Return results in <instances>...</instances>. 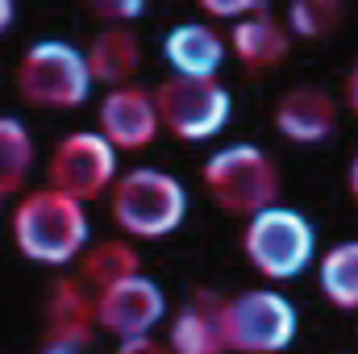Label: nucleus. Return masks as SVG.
I'll return each instance as SVG.
<instances>
[{
  "label": "nucleus",
  "mask_w": 358,
  "mask_h": 354,
  "mask_svg": "<svg viewBox=\"0 0 358 354\" xmlns=\"http://www.w3.org/2000/svg\"><path fill=\"white\" fill-rule=\"evenodd\" d=\"M88 342L92 338H71V334H50L46 330V342H42L38 354H80V351H88Z\"/></svg>",
  "instance_id": "nucleus-22"
},
{
  "label": "nucleus",
  "mask_w": 358,
  "mask_h": 354,
  "mask_svg": "<svg viewBox=\"0 0 358 354\" xmlns=\"http://www.w3.org/2000/svg\"><path fill=\"white\" fill-rule=\"evenodd\" d=\"M229 38H234V50L242 55V63H250V67H271V63H279L287 55V34L279 29V21L267 8L238 21L229 29Z\"/></svg>",
  "instance_id": "nucleus-15"
},
{
  "label": "nucleus",
  "mask_w": 358,
  "mask_h": 354,
  "mask_svg": "<svg viewBox=\"0 0 358 354\" xmlns=\"http://www.w3.org/2000/svg\"><path fill=\"white\" fill-rule=\"evenodd\" d=\"M346 104L358 113V63H355V71H350V80H346Z\"/></svg>",
  "instance_id": "nucleus-25"
},
{
  "label": "nucleus",
  "mask_w": 358,
  "mask_h": 354,
  "mask_svg": "<svg viewBox=\"0 0 358 354\" xmlns=\"http://www.w3.org/2000/svg\"><path fill=\"white\" fill-rule=\"evenodd\" d=\"M163 55L176 67V76H183V80H213L217 67H221V59H225V42L217 38V29L187 21V25L167 29Z\"/></svg>",
  "instance_id": "nucleus-13"
},
{
  "label": "nucleus",
  "mask_w": 358,
  "mask_h": 354,
  "mask_svg": "<svg viewBox=\"0 0 358 354\" xmlns=\"http://www.w3.org/2000/svg\"><path fill=\"white\" fill-rule=\"evenodd\" d=\"M13 17H17V13H13V4H8V0H0V34L13 25Z\"/></svg>",
  "instance_id": "nucleus-26"
},
{
  "label": "nucleus",
  "mask_w": 358,
  "mask_h": 354,
  "mask_svg": "<svg viewBox=\"0 0 358 354\" xmlns=\"http://www.w3.org/2000/svg\"><path fill=\"white\" fill-rule=\"evenodd\" d=\"M113 176H117V150L108 146L104 134H67L50 155V187L80 204L100 196Z\"/></svg>",
  "instance_id": "nucleus-8"
},
{
  "label": "nucleus",
  "mask_w": 358,
  "mask_h": 354,
  "mask_svg": "<svg viewBox=\"0 0 358 354\" xmlns=\"http://www.w3.org/2000/svg\"><path fill=\"white\" fill-rule=\"evenodd\" d=\"M84 59H88L92 80H100V84H108V88H121V84L138 71V63H142V46H138L134 29L108 25V29H100V34L92 38V46H88Z\"/></svg>",
  "instance_id": "nucleus-14"
},
{
  "label": "nucleus",
  "mask_w": 358,
  "mask_h": 354,
  "mask_svg": "<svg viewBox=\"0 0 358 354\" xmlns=\"http://www.w3.org/2000/svg\"><path fill=\"white\" fill-rule=\"evenodd\" d=\"M317 279L334 309H358V242H338L321 259Z\"/></svg>",
  "instance_id": "nucleus-17"
},
{
  "label": "nucleus",
  "mask_w": 358,
  "mask_h": 354,
  "mask_svg": "<svg viewBox=\"0 0 358 354\" xmlns=\"http://www.w3.org/2000/svg\"><path fill=\"white\" fill-rule=\"evenodd\" d=\"M13 238H17V250L34 263L46 267H63L71 263L84 242H88V217H84V204L55 192V187H42L34 196H25L13 213Z\"/></svg>",
  "instance_id": "nucleus-1"
},
{
  "label": "nucleus",
  "mask_w": 358,
  "mask_h": 354,
  "mask_svg": "<svg viewBox=\"0 0 358 354\" xmlns=\"http://www.w3.org/2000/svg\"><path fill=\"white\" fill-rule=\"evenodd\" d=\"M221 325H225L229 351L279 354V351H287L292 338H296V309L279 292L259 288V292H242V296L225 300Z\"/></svg>",
  "instance_id": "nucleus-6"
},
{
  "label": "nucleus",
  "mask_w": 358,
  "mask_h": 354,
  "mask_svg": "<svg viewBox=\"0 0 358 354\" xmlns=\"http://www.w3.org/2000/svg\"><path fill=\"white\" fill-rule=\"evenodd\" d=\"M204 8L213 13V17H255V13H263L267 4L263 0H204Z\"/></svg>",
  "instance_id": "nucleus-21"
},
{
  "label": "nucleus",
  "mask_w": 358,
  "mask_h": 354,
  "mask_svg": "<svg viewBox=\"0 0 358 354\" xmlns=\"http://www.w3.org/2000/svg\"><path fill=\"white\" fill-rule=\"evenodd\" d=\"M350 192H355V200H358V155H355V163H350Z\"/></svg>",
  "instance_id": "nucleus-27"
},
{
  "label": "nucleus",
  "mask_w": 358,
  "mask_h": 354,
  "mask_svg": "<svg viewBox=\"0 0 358 354\" xmlns=\"http://www.w3.org/2000/svg\"><path fill=\"white\" fill-rule=\"evenodd\" d=\"M50 334H71V338H92L96 325V296L76 279H59L50 292V309H46Z\"/></svg>",
  "instance_id": "nucleus-16"
},
{
  "label": "nucleus",
  "mask_w": 358,
  "mask_h": 354,
  "mask_svg": "<svg viewBox=\"0 0 358 354\" xmlns=\"http://www.w3.org/2000/svg\"><path fill=\"white\" fill-rule=\"evenodd\" d=\"M159 108L155 96L142 88H113L100 104V134L108 138L113 150H142L159 134Z\"/></svg>",
  "instance_id": "nucleus-10"
},
{
  "label": "nucleus",
  "mask_w": 358,
  "mask_h": 354,
  "mask_svg": "<svg viewBox=\"0 0 358 354\" xmlns=\"http://www.w3.org/2000/svg\"><path fill=\"white\" fill-rule=\"evenodd\" d=\"M117 354H171V346H163V342H155V338L146 334V338H125Z\"/></svg>",
  "instance_id": "nucleus-24"
},
{
  "label": "nucleus",
  "mask_w": 358,
  "mask_h": 354,
  "mask_svg": "<svg viewBox=\"0 0 358 354\" xmlns=\"http://www.w3.org/2000/svg\"><path fill=\"white\" fill-rule=\"evenodd\" d=\"M17 92H21L25 104H38V108H76L92 92L88 59L71 42H55V38L34 42L21 55Z\"/></svg>",
  "instance_id": "nucleus-3"
},
{
  "label": "nucleus",
  "mask_w": 358,
  "mask_h": 354,
  "mask_svg": "<svg viewBox=\"0 0 358 354\" xmlns=\"http://www.w3.org/2000/svg\"><path fill=\"white\" fill-rule=\"evenodd\" d=\"M221 309H225V300H217L208 292H196L192 304L171 325V354H229Z\"/></svg>",
  "instance_id": "nucleus-12"
},
{
  "label": "nucleus",
  "mask_w": 358,
  "mask_h": 354,
  "mask_svg": "<svg viewBox=\"0 0 358 354\" xmlns=\"http://www.w3.org/2000/svg\"><path fill=\"white\" fill-rule=\"evenodd\" d=\"M187 213V192L159 167H138L113 183V221L134 238H167Z\"/></svg>",
  "instance_id": "nucleus-2"
},
{
  "label": "nucleus",
  "mask_w": 358,
  "mask_h": 354,
  "mask_svg": "<svg viewBox=\"0 0 358 354\" xmlns=\"http://www.w3.org/2000/svg\"><path fill=\"white\" fill-rule=\"evenodd\" d=\"M167 313V300H163V288L146 275H134V279H121L104 292H96V325L117 334L121 342L125 338H146Z\"/></svg>",
  "instance_id": "nucleus-9"
},
{
  "label": "nucleus",
  "mask_w": 358,
  "mask_h": 354,
  "mask_svg": "<svg viewBox=\"0 0 358 354\" xmlns=\"http://www.w3.org/2000/svg\"><path fill=\"white\" fill-rule=\"evenodd\" d=\"M334 121H338V108H334V96L325 88H292L279 108H275V125L283 138L292 142H325L334 134Z\"/></svg>",
  "instance_id": "nucleus-11"
},
{
  "label": "nucleus",
  "mask_w": 358,
  "mask_h": 354,
  "mask_svg": "<svg viewBox=\"0 0 358 354\" xmlns=\"http://www.w3.org/2000/svg\"><path fill=\"white\" fill-rule=\"evenodd\" d=\"M242 250L267 279H296L304 267L313 263L317 234H313L304 213L271 204V208L250 217V225L242 234Z\"/></svg>",
  "instance_id": "nucleus-5"
},
{
  "label": "nucleus",
  "mask_w": 358,
  "mask_h": 354,
  "mask_svg": "<svg viewBox=\"0 0 358 354\" xmlns=\"http://www.w3.org/2000/svg\"><path fill=\"white\" fill-rule=\"evenodd\" d=\"M96 13L108 21H134V17H142V4L138 0H100Z\"/></svg>",
  "instance_id": "nucleus-23"
},
{
  "label": "nucleus",
  "mask_w": 358,
  "mask_h": 354,
  "mask_svg": "<svg viewBox=\"0 0 358 354\" xmlns=\"http://www.w3.org/2000/svg\"><path fill=\"white\" fill-rule=\"evenodd\" d=\"M342 17V4L334 0H300L287 8V25L300 34V38H325Z\"/></svg>",
  "instance_id": "nucleus-20"
},
{
  "label": "nucleus",
  "mask_w": 358,
  "mask_h": 354,
  "mask_svg": "<svg viewBox=\"0 0 358 354\" xmlns=\"http://www.w3.org/2000/svg\"><path fill=\"white\" fill-rule=\"evenodd\" d=\"M34 167V142L21 121L0 117V196L17 192Z\"/></svg>",
  "instance_id": "nucleus-19"
},
{
  "label": "nucleus",
  "mask_w": 358,
  "mask_h": 354,
  "mask_svg": "<svg viewBox=\"0 0 358 354\" xmlns=\"http://www.w3.org/2000/svg\"><path fill=\"white\" fill-rule=\"evenodd\" d=\"M155 108H159V121L183 138V142H200V138H213L225 129L229 121V92L221 88L217 80H183L171 76L167 84H159L155 92Z\"/></svg>",
  "instance_id": "nucleus-7"
},
{
  "label": "nucleus",
  "mask_w": 358,
  "mask_h": 354,
  "mask_svg": "<svg viewBox=\"0 0 358 354\" xmlns=\"http://www.w3.org/2000/svg\"><path fill=\"white\" fill-rule=\"evenodd\" d=\"M134 275H142V271H138V255H134L129 242H113L108 238V242L92 246L84 255V279L96 292H104V288H113L121 279H134Z\"/></svg>",
  "instance_id": "nucleus-18"
},
{
  "label": "nucleus",
  "mask_w": 358,
  "mask_h": 354,
  "mask_svg": "<svg viewBox=\"0 0 358 354\" xmlns=\"http://www.w3.org/2000/svg\"><path fill=\"white\" fill-rule=\"evenodd\" d=\"M204 183L213 192V200L225 213L238 217H255L275 204L279 196V167L271 163V155H263L250 142L225 146L204 163Z\"/></svg>",
  "instance_id": "nucleus-4"
}]
</instances>
